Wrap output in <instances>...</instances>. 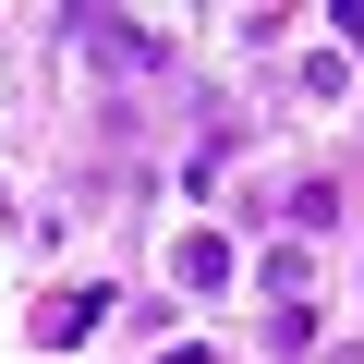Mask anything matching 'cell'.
<instances>
[{"instance_id": "2", "label": "cell", "mask_w": 364, "mask_h": 364, "mask_svg": "<svg viewBox=\"0 0 364 364\" xmlns=\"http://www.w3.org/2000/svg\"><path fill=\"white\" fill-rule=\"evenodd\" d=\"M170 279L182 291H231V231H182L170 243Z\"/></svg>"}, {"instance_id": "1", "label": "cell", "mask_w": 364, "mask_h": 364, "mask_svg": "<svg viewBox=\"0 0 364 364\" xmlns=\"http://www.w3.org/2000/svg\"><path fill=\"white\" fill-rule=\"evenodd\" d=\"M73 37H85L109 73H158V61H170V37H146V25H109V13H73Z\"/></svg>"}, {"instance_id": "3", "label": "cell", "mask_w": 364, "mask_h": 364, "mask_svg": "<svg viewBox=\"0 0 364 364\" xmlns=\"http://www.w3.org/2000/svg\"><path fill=\"white\" fill-rule=\"evenodd\" d=\"M97 316H109V291H73V304H49V316H37V340H49V352H73V340H97Z\"/></svg>"}, {"instance_id": "4", "label": "cell", "mask_w": 364, "mask_h": 364, "mask_svg": "<svg viewBox=\"0 0 364 364\" xmlns=\"http://www.w3.org/2000/svg\"><path fill=\"white\" fill-rule=\"evenodd\" d=\"M255 279H267V291H279V316H291V304H304V243H267V267H255Z\"/></svg>"}, {"instance_id": "5", "label": "cell", "mask_w": 364, "mask_h": 364, "mask_svg": "<svg viewBox=\"0 0 364 364\" xmlns=\"http://www.w3.org/2000/svg\"><path fill=\"white\" fill-rule=\"evenodd\" d=\"M340 219V182H291V231H328Z\"/></svg>"}]
</instances>
